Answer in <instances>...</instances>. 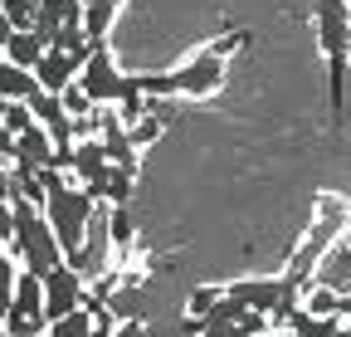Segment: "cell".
<instances>
[{"label": "cell", "mask_w": 351, "mask_h": 337, "mask_svg": "<svg viewBox=\"0 0 351 337\" xmlns=\"http://www.w3.org/2000/svg\"><path fill=\"white\" fill-rule=\"evenodd\" d=\"M5 205H10V240H5V244H10V259H20V264L34 269V274L59 269L69 255H64V244H59L49 216H44L34 200H25L20 191L5 196Z\"/></svg>", "instance_id": "1"}, {"label": "cell", "mask_w": 351, "mask_h": 337, "mask_svg": "<svg viewBox=\"0 0 351 337\" xmlns=\"http://www.w3.org/2000/svg\"><path fill=\"white\" fill-rule=\"evenodd\" d=\"M44 216H49V225H54V235L64 244V255L73 259L78 249H83V240H88V225H93V216H98V196L88 191V186L59 181V186H49Z\"/></svg>", "instance_id": "2"}, {"label": "cell", "mask_w": 351, "mask_h": 337, "mask_svg": "<svg viewBox=\"0 0 351 337\" xmlns=\"http://www.w3.org/2000/svg\"><path fill=\"white\" fill-rule=\"evenodd\" d=\"M317 15V39L332 69V103L346 108V64H351V5L346 0H313Z\"/></svg>", "instance_id": "3"}, {"label": "cell", "mask_w": 351, "mask_h": 337, "mask_svg": "<svg viewBox=\"0 0 351 337\" xmlns=\"http://www.w3.org/2000/svg\"><path fill=\"white\" fill-rule=\"evenodd\" d=\"M351 220V210H346V200H337V196H327L322 200V220H313V230L302 235V244L288 255V279L293 283H313V274H317V264L327 259V249L341 240V225Z\"/></svg>", "instance_id": "4"}, {"label": "cell", "mask_w": 351, "mask_h": 337, "mask_svg": "<svg viewBox=\"0 0 351 337\" xmlns=\"http://www.w3.org/2000/svg\"><path fill=\"white\" fill-rule=\"evenodd\" d=\"M88 303V279L64 259L59 269H49L44 274V313H49V323L54 318H64V313H78Z\"/></svg>", "instance_id": "5"}, {"label": "cell", "mask_w": 351, "mask_h": 337, "mask_svg": "<svg viewBox=\"0 0 351 337\" xmlns=\"http://www.w3.org/2000/svg\"><path fill=\"white\" fill-rule=\"evenodd\" d=\"M78 83H83L88 93H93V103H98V108H103V103H122V93H127V73H117V59L108 54V45H98V49H93V59L83 64Z\"/></svg>", "instance_id": "6"}, {"label": "cell", "mask_w": 351, "mask_h": 337, "mask_svg": "<svg viewBox=\"0 0 351 337\" xmlns=\"http://www.w3.org/2000/svg\"><path fill=\"white\" fill-rule=\"evenodd\" d=\"M219 83H225V54H215V49H200L195 59H186L181 69H176L181 98H210Z\"/></svg>", "instance_id": "7"}, {"label": "cell", "mask_w": 351, "mask_h": 337, "mask_svg": "<svg viewBox=\"0 0 351 337\" xmlns=\"http://www.w3.org/2000/svg\"><path fill=\"white\" fill-rule=\"evenodd\" d=\"M54 161H59V142H54V132L44 128V122L15 137L10 166H20V172H44V166H54Z\"/></svg>", "instance_id": "8"}, {"label": "cell", "mask_w": 351, "mask_h": 337, "mask_svg": "<svg viewBox=\"0 0 351 337\" xmlns=\"http://www.w3.org/2000/svg\"><path fill=\"white\" fill-rule=\"evenodd\" d=\"M108 172H112V156H108L103 137H83V142H78V152H73V181H78V186H88V191L98 196V186L108 181Z\"/></svg>", "instance_id": "9"}, {"label": "cell", "mask_w": 351, "mask_h": 337, "mask_svg": "<svg viewBox=\"0 0 351 337\" xmlns=\"http://www.w3.org/2000/svg\"><path fill=\"white\" fill-rule=\"evenodd\" d=\"M34 73H39V89H49V93H64L69 83L83 73V64H78L69 49H54V45H49V54L39 59V69H34Z\"/></svg>", "instance_id": "10"}, {"label": "cell", "mask_w": 351, "mask_h": 337, "mask_svg": "<svg viewBox=\"0 0 351 337\" xmlns=\"http://www.w3.org/2000/svg\"><path fill=\"white\" fill-rule=\"evenodd\" d=\"M49 54L39 30H10L5 34V64H20V69H39V59Z\"/></svg>", "instance_id": "11"}, {"label": "cell", "mask_w": 351, "mask_h": 337, "mask_svg": "<svg viewBox=\"0 0 351 337\" xmlns=\"http://www.w3.org/2000/svg\"><path fill=\"white\" fill-rule=\"evenodd\" d=\"M34 93H39V73L34 69H20V64L0 69V98L5 103H29Z\"/></svg>", "instance_id": "12"}, {"label": "cell", "mask_w": 351, "mask_h": 337, "mask_svg": "<svg viewBox=\"0 0 351 337\" xmlns=\"http://www.w3.org/2000/svg\"><path fill=\"white\" fill-rule=\"evenodd\" d=\"M317 279H322V283H332V288H341V293L351 288V244H341V240H337V244L327 249V259L317 264Z\"/></svg>", "instance_id": "13"}, {"label": "cell", "mask_w": 351, "mask_h": 337, "mask_svg": "<svg viewBox=\"0 0 351 337\" xmlns=\"http://www.w3.org/2000/svg\"><path fill=\"white\" fill-rule=\"evenodd\" d=\"M341 323H346V318H322V313H307V308H298L288 327H293L298 337H337V332H341Z\"/></svg>", "instance_id": "14"}, {"label": "cell", "mask_w": 351, "mask_h": 337, "mask_svg": "<svg viewBox=\"0 0 351 337\" xmlns=\"http://www.w3.org/2000/svg\"><path fill=\"white\" fill-rule=\"evenodd\" d=\"M117 5H122V0H98V5H88V10H83V30H88V39H93V45H103V34L112 30Z\"/></svg>", "instance_id": "15"}, {"label": "cell", "mask_w": 351, "mask_h": 337, "mask_svg": "<svg viewBox=\"0 0 351 337\" xmlns=\"http://www.w3.org/2000/svg\"><path fill=\"white\" fill-rule=\"evenodd\" d=\"M132 176H137L132 166H112L108 181L98 186V200H108V205H127V200H132Z\"/></svg>", "instance_id": "16"}, {"label": "cell", "mask_w": 351, "mask_h": 337, "mask_svg": "<svg viewBox=\"0 0 351 337\" xmlns=\"http://www.w3.org/2000/svg\"><path fill=\"white\" fill-rule=\"evenodd\" d=\"M29 128H39V117H34L29 103H0V132L20 137V132H29Z\"/></svg>", "instance_id": "17"}, {"label": "cell", "mask_w": 351, "mask_h": 337, "mask_svg": "<svg viewBox=\"0 0 351 337\" xmlns=\"http://www.w3.org/2000/svg\"><path fill=\"white\" fill-rule=\"evenodd\" d=\"M108 235H112V249H132V240H137V220L127 216V205H108Z\"/></svg>", "instance_id": "18"}, {"label": "cell", "mask_w": 351, "mask_h": 337, "mask_svg": "<svg viewBox=\"0 0 351 337\" xmlns=\"http://www.w3.org/2000/svg\"><path fill=\"white\" fill-rule=\"evenodd\" d=\"M49 337H93V313L78 308V313H64L49 323Z\"/></svg>", "instance_id": "19"}, {"label": "cell", "mask_w": 351, "mask_h": 337, "mask_svg": "<svg viewBox=\"0 0 351 337\" xmlns=\"http://www.w3.org/2000/svg\"><path fill=\"white\" fill-rule=\"evenodd\" d=\"M219 299H225V288H195V293H191V303H186V313H195V318H210Z\"/></svg>", "instance_id": "20"}, {"label": "cell", "mask_w": 351, "mask_h": 337, "mask_svg": "<svg viewBox=\"0 0 351 337\" xmlns=\"http://www.w3.org/2000/svg\"><path fill=\"white\" fill-rule=\"evenodd\" d=\"M161 132H166V122H161L156 113H147L142 122H132V142H137V147H147V142H156Z\"/></svg>", "instance_id": "21"}, {"label": "cell", "mask_w": 351, "mask_h": 337, "mask_svg": "<svg viewBox=\"0 0 351 337\" xmlns=\"http://www.w3.org/2000/svg\"><path fill=\"white\" fill-rule=\"evenodd\" d=\"M239 45H244V30H225V34H219L210 49H215V54H234Z\"/></svg>", "instance_id": "22"}, {"label": "cell", "mask_w": 351, "mask_h": 337, "mask_svg": "<svg viewBox=\"0 0 351 337\" xmlns=\"http://www.w3.org/2000/svg\"><path fill=\"white\" fill-rule=\"evenodd\" d=\"M117 337H152V332H147V323L127 318V323H117Z\"/></svg>", "instance_id": "23"}, {"label": "cell", "mask_w": 351, "mask_h": 337, "mask_svg": "<svg viewBox=\"0 0 351 337\" xmlns=\"http://www.w3.org/2000/svg\"><path fill=\"white\" fill-rule=\"evenodd\" d=\"M341 299H346V318H351V288H346V293H341Z\"/></svg>", "instance_id": "24"}, {"label": "cell", "mask_w": 351, "mask_h": 337, "mask_svg": "<svg viewBox=\"0 0 351 337\" xmlns=\"http://www.w3.org/2000/svg\"><path fill=\"white\" fill-rule=\"evenodd\" d=\"M278 337H298V332H293V327H288V332H278Z\"/></svg>", "instance_id": "25"}, {"label": "cell", "mask_w": 351, "mask_h": 337, "mask_svg": "<svg viewBox=\"0 0 351 337\" xmlns=\"http://www.w3.org/2000/svg\"><path fill=\"white\" fill-rule=\"evenodd\" d=\"M83 5H98V0H83Z\"/></svg>", "instance_id": "26"}, {"label": "cell", "mask_w": 351, "mask_h": 337, "mask_svg": "<svg viewBox=\"0 0 351 337\" xmlns=\"http://www.w3.org/2000/svg\"><path fill=\"white\" fill-rule=\"evenodd\" d=\"M263 337H278V332H263Z\"/></svg>", "instance_id": "27"}]
</instances>
